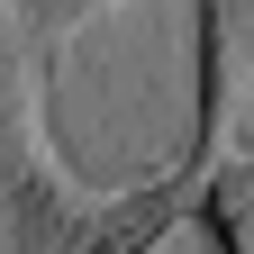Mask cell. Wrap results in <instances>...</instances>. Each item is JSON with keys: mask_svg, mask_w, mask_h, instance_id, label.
<instances>
[{"mask_svg": "<svg viewBox=\"0 0 254 254\" xmlns=\"http://www.w3.org/2000/svg\"><path fill=\"white\" fill-rule=\"evenodd\" d=\"M190 227H200L209 254H254V154L200 173V190H190Z\"/></svg>", "mask_w": 254, "mask_h": 254, "instance_id": "obj_1", "label": "cell"}]
</instances>
